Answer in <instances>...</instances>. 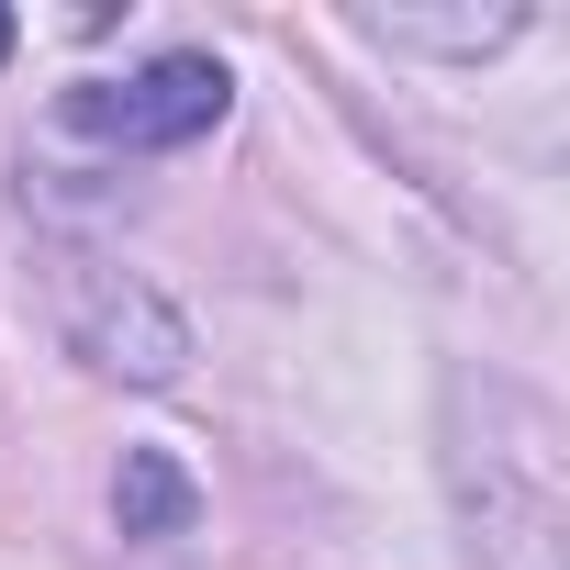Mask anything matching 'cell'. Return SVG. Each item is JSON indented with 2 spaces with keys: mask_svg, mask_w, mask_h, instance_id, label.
I'll return each mask as SVG.
<instances>
[{
  "mask_svg": "<svg viewBox=\"0 0 570 570\" xmlns=\"http://www.w3.org/2000/svg\"><path fill=\"white\" fill-rule=\"evenodd\" d=\"M57 325H68V347H79L90 370H112V381H179V358H190V325L146 292L135 268H101V257H68Z\"/></svg>",
  "mask_w": 570,
  "mask_h": 570,
  "instance_id": "1",
  "label": "cell"
},
{
  "mask_svg": "<svg viewBox=\"0 0 570 570\" xmlns=\"http://www.w3.org/2000/svg\"><path fill=\"white\" fill-rule=\"evenodd\" d=\"M0 57H12V12H0Z\"/></svg>",
  "mask_w": 570,
  "mask_h": 570,
  "instance_id": "4",
  "label": "cell"
},
{
  "mask_svg": "<svg viewBox=\"0 0 570 570\" xmlns=\"http://www.w3.org/2000/svg\"><path fill=\"white\" fill-rule=\"evenodd\" d=\"M224 101H235V79H224L213 57H157V68H135V79L68 90V124L101 135V146H190V135L224 124Z\"/></svg>",
  "mask_w": 570,
  "mask_h": 570,
  "instance_id": "2",
  "label": "cell"
},
{
  "mask_svg": "<svg viewBox=\"0 0 570 570\" xmlns=\"http://www.w3.org/2000/svg\"><path fill=\"white\" fill-rule=\"evenodd\" d=\"M112 514H124V537H190L202 492H190V470H179L168 448H124V481H112Z\"/></svg>",
  "mask_w": 570,
  "mask_h": 570,
  "instance_id": "3",
  "label": "cell"
}]
</instances>
